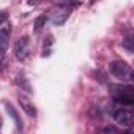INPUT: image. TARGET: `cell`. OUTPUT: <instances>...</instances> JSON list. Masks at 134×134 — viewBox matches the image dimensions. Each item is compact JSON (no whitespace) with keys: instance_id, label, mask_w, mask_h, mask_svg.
I'll list each match as a JSON object with an SVG mask.
<instances>
[{"instance_id":"2","label":"cell","mask_w":134,"mask_h":134,"mask_svg":"<svg viewBox=\"0 0 134 134\" xmlns=\"http://www.w3.org/2000/svg\"><path fill=\"white\" fill-rule=\"evenodd\" d=\"M109 70H110L112 76H115L117 79H121V81H132V68H131L126 62L114 60V62L109 65Z\"/></svg>"},{"instance_id":"13","label":"cell","mask_w":134,"mask_h":134,"mask_svg":"<svg viewBox=\"0 0 134 134\" xmlns=\"http://www.w3.org/2000/svg\"><path fill=\"white\" fill-rule=\"evenodd\" d=\"M103 134H121V132H120L115 126H110V125H109V126H106V128L103 129Z\"/></svg>"},{"instance_id":"11","label":"cell","mask_w":134,"mask_h":134,"mask_svg":"<svg viewBox=\"0 0 134 134\" xmlns=\"http://www.w3.org/2000/svg\"><path fill=\"white\" fill-rule=\"evenodd\" d=\"M18 84L21 85V88H24L25 92H29V93H32V87H30V84H29V81L25 79V76H21V74H19V77H18Z\"/></svg>"},{"instance_id":"5","label":"cell","mask_w":134,"mask_h":134,"mask_svg":"<svg viewBox=\"0 0 134 134\" xmlns=\"http://www.w3.org/2000/svg\"><path fill=\"white\" fill-rule=\"evenodd\" d=\"M112 117H114V120H115L118 125H121V126H129V125H131V120H132V112H131L129 109L120 107V109H115V110H114Z\"/></svg>"},{"instance_id":"6","label":"cell","mask_w":134,"mask_h":134,"mask_svg":"<svg viewBox=\"0 0 134 134\" xmlns=\"http://www.w3.org/2000/svg\"><path fill=\"white\" fill-rule=\"evenodd\" d=\"M19 104L29 117H36V107H35L33 101H30L27 96H19Z\"/></svg>"},{"instance_id":"1","label":"cell","mask_w":134,"mask_h":134,"mask_svg":"<svg viewBox=\"0 0 134 134\" xmlns=\"http://www.w3.org/2000/svg\"><path fill=\"white\" fill-rule=\"evenodd\" d=\"M114 101L121 106H129L134 103V93L131 85H110Z\"/></svg>"},{"instance_id":"9","label":"cell","mask_w":134,"mask_h":134,"mask_svg":"<svg viewBox=\"0 0 134 134\" xmlns=\"http://www.w3.org/2000/svg\"><path fill=\"white\" fill-rule=\"evenodd\" d=\"M46 21H47V18L43 14V16H38L36 19H35V22H33V25H35V33H40L41 30H43V27L46 25Z\"/></svg>"},{"instance_id":"12","label":"cell","mask_w":134,"mask_h":134,"mask_svg":"<svg viewBox=\"0 0 134 134\" xmlns=\"http://www.w3.org/2000/svg\"><path fill=\"white\" fill-rule=\"evenodd\" d=\"M123 47L128 51V52H132V49H134V46H132V36L131 35H128V36H125L123 38Z\"/></svg>"},{"instance_id":"3","label":"cell","mask_w":134,"mask_h":134,"mask_svg":"<svg viewBox=\"0 0 134 134\" xmlns=\"http://www.w3.org/2000/svg\"><path fill=\"white\" fill-rule=\"evenodd\" d=\"M14 55L21 62L27 60V57L30 55V38L29 36H21L14 43Z\"/></svg>"},{"instance_id":"4","label":"cell","mask_w":134,"mask_h":134,"mask_svg":"<svg viewBox=\"0 0 134 134\" xmlns=\"http://www.w3.org/2000/svg\"><path fill=\"white\" fill-rule=\"evenodd\" d=\"M71 14V5H58V8H55L52 11L51 21L54 25H63L66 22V19Z\"/></svg>"},{"instance_id":"8","label":"cell","mask_w":134,"mask_h":134,"mask_svg":"<svg viewBox=\"0 0 134 134\" xmlns=\"http://www.w3.org/2000/svg\"><path fill=\"white\" fill-rule=\"evenodd\" d=\"M10 44V29L0 30V55H3Z\"/></svg>"},{"instance_id":"7","label":"cell","mask_w":134,"mask_h":134,"mask_svg":"<svg viewBox=\"0 0 134 134\" xmlns=\"http://www.w3.org/2000/svg\"><path fill=\"white\" fill-rule=\"evenodd\" d=\"M3 106H5V109H7V112L10 114V117L14 120V123H16V128H18V131H22L24 129V126H22V120H21V117L18 115V112H16V109L8 103V101H5L3 103Z\"/></svg>"},{"instance_id":"10","label":"cell","mask_w":134,"mask_h":134,"mask_svg":"<svg viewBox=\"0 0 134 134\" xmlns=\"http://www.w3.org/2000/svg\"><path fill=\"white\" fill-rule=\"evenodd\" d=\"M52 43H54V38H52V35H49V36L46 38L44 44H43V57H46V55H49V54H51Z\"/></svg>"},{"instance_id":"15","label":"cell","mask_w":134,"mask_h":134,"mask_svg":"<svg viewBox=\"0 0 134 134\" xmlns=\"http://www.w3.org/2000/svg\"><path fill=\"white\" fill-rule=\"evenodd\" d=\"M123 134H131V131H125V132H123Z\"/></svg>"},{"instance_id":"14","label":"cell","mask_w":134,"mask_h":134,"mask_svg":"<svg viewBox=\"0 0 134 134\" xmlns=\"http://www.w3.org/2000/svg\"><path fill=\"white\" fill-rule=\"evenodd\" d=\"M7 19H8V14H7L5 11H0V25H2Z\"/></svg>"}]
</instances>
